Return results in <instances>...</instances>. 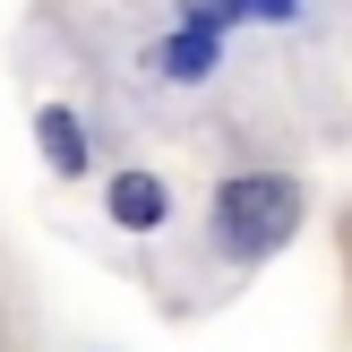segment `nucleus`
<instances>
[{
	"mask_svg": "<svg viewBox=\"0 0 352 352\" xmlns=\"http://www.w3.org/2000/svg\"><path fill=\"white\" fill-rule=\"evenodd\" d=\"M292 232H301V189L284 172H232L215 189V241L232 258H275Z\"/></svg>",
	"mask_w": 352,
	"mask_h": 352,
	"instance_id": "obj_1",
	"label": "nucleus"
},
{
	"mask_svg": "<svg viewBox=\"0 0 352 352\" xmlns=\"http://www.w3.org/2000/svg\"><path fill=\"white\" fill-rule=\"evenodd\" d=\"M112 215H120V232H155V223L172 215V198H164L155 172H120L112 181Z\"/></svg>",
	"mask_w": 352,
	"mask_h": 352,
	"instance_id": "obj_2",
	"label": "nucleus"
},
{
	"mask_svg": "<svg viewBox=\"0 0 352 352\" xmlns=\"http://www.w3.org/2000/svg\"><path fill=\"white\" fill-rule=\"evenodd\" d=\"M34 146H43L52 172H86V129H78L69 103H43V112H34Z\"/></svg>",
	"mask_w": 352,
	"mask_h": 352,
	"instance_id": "obj_3",
	"label": "nucleus"
},
{
	"mask_svg": "<svg viewBox=\"0 0 352 352\" xmlns=\"http://www.w3.org/2000/svg\"><path fill=\"white\" fill-rule=\"evenodd\" d=\"M155 60H164V78H172V86H198V78H215V34L181 26L164 52H155Z\"/></svg>",
	"mask_w": 352,
	"mask_h": 352,
	"instance_id": "obj_4",
	"label": "nucleus"
},
{
	"mask_svg": "<svg viewBox=\"0 0 352 352\" xmlns=\"http://www.w3.org/2000/svg\"><path fill=\"white\" fill-rule=\"evenodd\" d=\"M241 17V0H181V26H198V34H223Z\"/></svg>",
	"mask_w": 352,
	"mask_h": 352,
	"instance_id": "obj_5",
	"label": "nucleus"
},
{
	"mask_svg": "<svg viewBox=\"0 0 352 352\" xmlns=\"http://www.w3.org/2000/svg\"><path fill=\"white\" fill-rule=\"evenodd\" d=\"M241 17H267V26H284V17H301V0H241Z\"/></svg>",
	"mask_w": 352,
	"mask_h": 352,
	"instance_id": "obj_6",
	"label": "nucleus"
}]
</instances>
